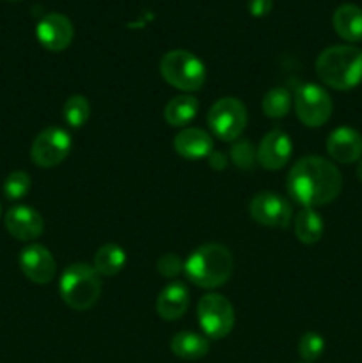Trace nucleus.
I'll use <instances>...</instances> for the list:
<instances>
[{
  "label": "nucleus",
  "mask_w": 362,
  "mask_h": 363,
  "mask_svg": "<svg viewBox=\"0 0 362 363\" xmlns=\"http://www.w3.org/2000/svg\"><path fill=\"white\" fill-rule=\"evenodd\" d=\"M199 110V101L190 94L174 96L163 110V119L169 126L183 128L195 119Z\"/></svg>",
  "instance_id": "nucleus-20"
},
{
  "label": "nucleus",
  "mask_w": 362,
  "mask_h": 363,
  "mask_svg": "<svg viewBox=\"0 0 362 363\" xmlns=\"http://www.w3.org/2000/svg\"><path fill=\"white\" fill-rule=\"evenodd\" d=\"M2 190L9 201H20L31 190V176L23 170H14L6 177Z\"/></svg>",
  "instance_id": "nucleus-25"
},
{
  "label": "nucleus",
  "mask_w": 362,
  "mask_h": 363,
  "mask_svg": "<svg viewBox=\"0 0 362 363\" xmlns=\"http://www.w3.org/2000/svg\"><path fill=\"white\" fill-rule=\"evenodd\" d=\"M293 155V144L286 131L272 130L261 138L256 151V160L263 169L275 172L284 169Z\"/></svg>",
  "instance_id": "nucleus-12"
},
{
  "label": "nucleus",
  "mask_w": 362,
  "mask_h": 363,
  "mask_svg": "<svg viewBox=\"0 0 362 363\" xmlns=\"http://www.w3.org/2000/svg\"><path fill=\"white\" fill-rule=\"evenodd\" d=\"M156 269L163 279H176L181 272H185V262L177 254H163L156 262Z\"/></svg>",
  "instance_id": "nucleus-27"
},
{
  "label": "nucleus",
  "mask_w": 362,
  "mask_h": 363,
  "mask_svg": "<svg viewBox=\"0 0 362 363\" xmlns=\"http://www.w3.org/2000/svg\"><path fill=\"white\" fill-rule=\"evenodd\" d=\"M102 277L85 262H75L64 269L59 282V293L64 303L73 311H89L102 296Z\"/></svg>",
  "instance_id": "nucleus-4"
},
{
  "label": "nucleus",
  "mask_w": 362,
  "mask_h": 363,
  "mask_svg": "<svg viewBox=\"0 0 362 363\" xmlns=\"http://www.w3.org/2000/svg\"><path fill=\"white\" fill-rule=\"evenodd\" d=\"M197 321L208 339H226L234 328L233 305L222 294H206L197 303Z\"/></svg>",
  "instance_id": "nucleus-7"
},
{
  "label": "nucleus",
  "mask_w": 362,
  "mask_h": 363,
  "mask_svg": "<svg viewBox=\"0 0 362 363\" xmlns=\"http://www.w3.org/2000/svg\"><path fill=\"white\" fill-rule=\"evenodd\" d=\"M126 266V252L116 243H105L96 250L92 268L99 273V277H114L123 272Z\"/></svg>",
  "instance_id": "nucleus-22"
},
{
  "label": "nucleus",
  "mask_w": 362,
  "mask_h": 363,
  "mask_svg": "<svg viewBox=\"0 0 362 363\" xmlns=\"http://www.w3.org/2000/svg\"><path fill=\"white\" fill-rule=\"evenodd\" d=\"M332 98L318 84H302L295 92V112L307 128H319L332 116Z\"/></svg>",
  "instance_id": "nucleus-8"
},
{
  "label": "nucleus",
  "mask_w": 362,
  "mask_h": 363,
  "mask_svg": "<svg viewBox=\"0 0 362 363\" xmlns=\"http://www.w3.org/2000/svg\"><path fill=\"white\" fill-rule=\"evenodd\" d=\"M20 268L21 273L27 277L31 282L38 284V286H46L53 280L57 272V262L53 255L50 254L48 248L43 245L32 243L27 245L23 250L20 252Z\"/></svg>",
  "instance_id": "nucleus-11"
},
{
  "label": "nucleus",
  "mask_w": 362,
  "mask_h": 363,
  "mask_svg": "<svg viewBox=\"0 0 362 363\" xmlns=\"http://www.w3.org/2000/svg\"><path fill=\"white\" fill-rule=\"evenodd\" d=\"M209 163H212L213 169L222 170L226 167V158L220 152H215V155H209Z\"/></svg>",
  "instance_id": "nucleus-30"
},
{
  "label": "nucleus",
  "mask_w": 362,
  "mask_h": 363,
  "mask_svg": "<svg viewBox=\"0 0 362 363\" xmlns=\"http://www.w3.org/2000/svg\"><path fill=\"white\" fill-rule=\"evenodd\" d=\"M0 215H2V208H0Z\"/></svg>",
  "instance_id": "nucleus-32"
},
{
  "label": "nucleus",
  "mask_w": 362,
  "mask_h": 363,
  "mask_svg": "<svg viewBox=\"0 0 362 363\" xmlns=\"http://www.w3.org/2000/svg\"><path fill=\"white\" fill-rule=\"evenodd\" d=\"M291 106H293V98H291V94L284 87L270 89L263 96V113L266 117H270V119H283V117H286L290 113Z\"/></svg>",
  "instance_id": "nucleus-23"
},
{
  "label": "nucleus",
  "mask_w": 362,
  "mask_h": 363,
  "mask_svg": "<svg viewBox=\"0 0 362 363\" xmlns=\"http://www.w3.org/2000/svg\"><path fill=\"white\" fill-rule=\"evenodd\" d=\"M234 259L224 245L206 243L185 261V275L201 289H216L233 275Z\"/></svg>",
  "instance_id": "nucleus-3"
},
{
  "label": "nucleus",
  "mask_w": 362,
  "mask_h": 363,
  "mask_svg": "<svg viewBox=\"0 0 362 363\" xmlns=\"http://www.w3.org/2000/svg\"><path fill=\"white\" fill-rule=\"evenodd\" d=\"M273 0H248L247 7L248 13L256 18H263L272 11Z\"/></svg>",
  "instance_id": "nucleus-29"
},
{
  "label": "nucleus",
  "mask_w": 362,
  "mask_h": 363,
  "mask_svg": "<svg viewBox=\"0 0 362 363\" xmlns=\"http://www.w3.org/2000/svg\"><path fill=\"white\" fill-rule=\"evenodd\" d=\"M248 213L256 223L272 229H284L293 220V208L290 202L273 191H261L254 195L248 204Z\"/></svg>",
  "instance_id": "nucleus-10"
},
{
  "label": "nucleus",
  "mask_w": 362,
  "mask_h": 363,
  "mask_svg": "<svg viewBox=\"0 0 362 363\" xmlns=\"http://www.w3.org/2000/svg\"><path fill=\"white\" fill-rule=\"evenodd\" d=\"M71 151V135L59 126L45 128L34 138L31 147V158L34 165L41 169H52L60 165Z\"/></svg>",
  "instance_id": "nucleus-9"
},
{
  "label": "nucleus",
  "mask_w": 362,
  "mask_h": 363,
  "mask_svg": "<svg viewBox=\"0 0 362 363\" xmlns=\"http://www.w3.org/2000/svg\"><path fill=\"white\" fill-rule=\"evenodd\" d=\"M6 229L13 238L20 241H32L45 230L43 216L31 206H14L6 213Z\"/></svg>",
  "instance_id": "nucleus-14"
},
{
  "label": "nucleus",
  "mask_w": 362,
  "mask_h": 363,
  "mask_svg": "<svg viewBox=\"0 0 362 363\" xmlns=\"http://www.w3.org/2000/svg\"><path fill=\"white\" fill-rule=\"evenodd\" d=\"M327 152L336 162L350 165L362 156V135L350 126H339L327 138Z\"/></svg>",
  "instance_id": "nucleus-15"
},
{
  "label": "nucleus",
  "mask_w": 362,
  "mask_h": 363,
  "mask_svg": "<svg viewBox=\"0 0 362 363\" xmlns=\"http://www.w3.org/2000/svg\"><path fill=\"white\" fill-rule=\"evenodd\" d=\"M231 158H233L234 165H238L240 169H251L254 165V158H256V152L254 147L248 144L247 140H238L234 144V147L231 149Z\"/></svg>",
  "instance_id": "nucleus-28"
},
{
  "label": "nucleus",
  "mask_w": 362,
  "mask_h": 363,
  "mask_svg": "<svg viewBox=\"0 0 362 363\" xmlns=\"http://www.w3.org/2000/svg\"><path fill=\"white\" fill-rule=\"evenodd\" d=\"M295 236L304 245H316L323 236V218L312 208H302L295 216Z\"/></svg>",
  "instance_id": "nucleus-21"
},
{
  "label": "nucleus",
  "mask_w": 362,
  "mask_h": 363,
  "mask_svg": "<svg viewBox=\"0 0 362 363\" xmlns=\"http://www.w3.org/2000/svg\"><path fill=\"white\" fill-rule=\"evenodd\" d=\"M325 351V339L316 332H307L298 340V354L305 363L318 360Z\"/></svg>",
  "instance_id": "nucleus-26"
},
{
  "label": "nucleus",
  "mask_w": 362,
  "mask_h": 363,
  "mask_svg": "<svg viewBox=\"0 0 362 363\" xmlns=\"http://www.w3.org/2000/svg\"><path fill=\"white\" fill-rule=\"evenodd\" d=\"M290 197L302 208L327 206L339 197L343 176L330 160L309 155L297 160L286 177Z\"/></svg>",
  "instance_id": "nucleus-1"
},
{
  "label": "nucleus",
  "mask_w": 362,
  "mask_h": 363,
  "mask_svg": "<svg viewBox=\"0 0 362 363\" xmlns=\"http://www.w3.org/2000/svg\"><path fill=\"white\" fill-rule=\"evenodd\" d=\"M318 78L336 91H350L362 80V50L351 45H336L323 50L316 59Z\"/></svg>",
  "instance_id": "nucleus-2"
},
{
  "label": "nucleus",
  "mask_w": 362,
  "mask_h": 363,
  "mask_svg": "<svg viewBox=\"0 0 362 363\" xmlns=\"http://www.w3.org/2000/svg\"><path fill=\"white\" fill-rule=\"evenodd\" d=\"M35 35H38V41L41 43L43 48L50 50V52H62L73 41V23H71L70 18L60 13L45 14L38 21Z\"/></svg>",
  "instance_id": "nucleus-13"
},
{
  "label": "nucleus",
  "mask_w": 362,
  "mask_h": 363,
  "mask_svg": "<svg viewBox=\"0 0 362 363\" xmlns=\"http://www.w3.org/2000/svg\"><path fill=\"white\" fill-rule=\"evenodd\" d=\"M357 177H358V181L362 183V160L358 162V165H357Z\"/></svg>",
  "instance_id": "nucleus-31"
},
{
  "label": "nucleus",
  "mask_w": 362,
  "mask_h": 363,
  "mask_svg": "<svg viewBox=\"0 0 362 363\" xmlns=\"http://www.w3.org/2000/svg\"><path fill=\"white\" fill-rule=\"evenodd\" d=\"M170 351L181 360H201L209 353V340L195 332H180L170 340Z\"/></svg>",
  "instance_id": "nucleus-19"
},
{
  "label": "nucleus",
  "mask_w": 362,
  "mask_h": 363,
  "mask_svg": "<svg viewBox=\"0 0 362 363\" xmlns=\"http://www.w3.org/2000/svg\"><path fill=\"white\" fill-rule=\"evenodd\" d=\"M174 149L181 158L187 160H202L208 158L213 151L212 135L201 128L188 126L183 128L174 137Z\"/></svg>",
  "instance_id": "nucleus-17"
},
{
  "label": "nucleus",
  "mask_w": 362,
  "mask_h": 363,
  "mask_svg": "<svg viewBox=\"0 0 362 363\" xmlns=\"http://www.w3.org/2000/svg\"><path fill=\"white\" fill-rule=\"evenodd\" d=\"M334 30L341 39L350 43L362 41V9L355 4H343L334 11Z\"/></svg>",
  "instance_id": "nucleus-18"
},
{
  "label": "nucleus",
  "mask_w": 362,
  "mask_h": 363,
  "mask_svg": "<svg viewBox=\"0 0 362 363\" xmlns=\"http://www.w3.org/2000/svg\"><path fill=\"white\" fill-rule=\"evenodd\" d=\"M190 305V293L187 286L177 280L167 284L156 298V314L165 321H177L183 318Z\"/></svg>",
  "instance_id": "nucleus-16"
},
{
  "label": "nucleus",
  "mask_w": 362,
  "mask_h": 363,
  "mask_svg": "<svg viewBox=\"0 0 362 363\" xmlns=\"http://www.w3.org/2000/svg\"><path fill=\"white\" fill-rule=\"evenodd\" d=\"M62 116L67 126L75 128V130L85 126V123H87L89 117H91V105H89L87 98L82 94L70 96V98L66 99V103H64Z\"/></svg>",
  "instance_id": "nucleus-24"
},
{
  "label": "nucleus",
  "mask_w": 362,
  "mask_h": 363,
  "mask_svg": "<svg viewBox=\"0 0 362 363\" xmlns=\"http://www.w3.org/2000/svg\"><path fill=\"white\" fill-rule=\"evenodd\" d=\"M160 74L170 87L195 92L204 85L206 67L195 53L188 50H170L160 60Z\"/></svg>",
  "instance_id": "nucleus-5"
},
{
  "label": "nucleus",
  "mask_w": 362,
  "mask_h": 363,
  "mask_svg": "<svg viewBox=\"0 0 362 363\" xmlns=\"http://www.w3.org/2000/svg\"><path fill=\"white\" fill-rule=\"evenodd\" d=\"M208 126L216 138L224 142H233L241 137L247 126V108L238 98L227 96L213 103L208 112Z\"/></svg>",
  "instance_id": "nucleus-6"
}]
</instances>
